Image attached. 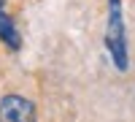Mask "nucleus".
<instances>
[{"label": "nucleus", "mask_w": 135, "mask_h": 122, "mask_svg": "<svg viewBox=\"0 0 135 122\" xmlns=\"http://www.w3.org/2000/svg\"><path fill=\"white\" fill-rule=\"evenodd\" d=\"M105 46L119 71H127V33L122 19V0H108V25H105Z\"/></svg>", "instance_id": "nucleus-1"}, {"label": "nucleus", "mask_w": 135, "mask_h": 122, "mask_svg": "<svg viewBox=\"0 0 135 122\" xmlns=\"http://www.w3.org/2000/svg\"><path fill=\"white\" fill-rule=\"evenodd\" d=\"M0 122H35V106L22 95H6L0 101Z\"/></svg>", "instance_id": "nucleus-2"}, {"label": "nucleus", "mask_w": 135, "mask_h": 122, "mask_svg": "<svg viewBox=\"0 0 135 122\" xmlns=\"http://www.w3.org/2000/svg\"><path fill=\"white\" fill-rule=\"evenodd\" d=\"M0 38H3V43H8L11 49H19L22 46V38H19V33L14 27V22H11L6 16V11H3V0H0Z\"/></svg>", "instance_id": "nucleus-3"}]
</instances>
